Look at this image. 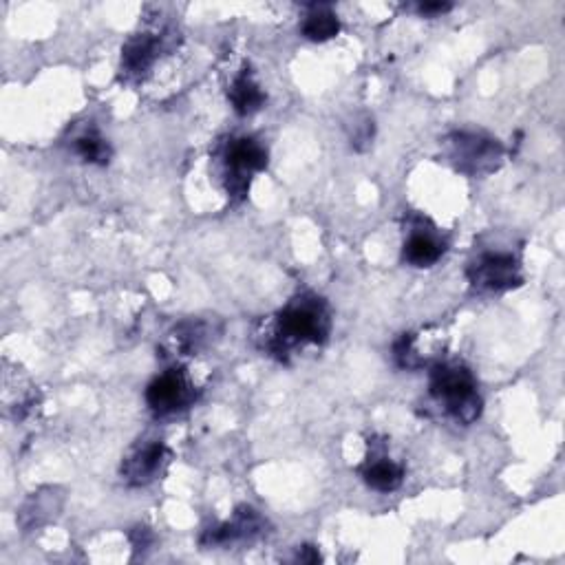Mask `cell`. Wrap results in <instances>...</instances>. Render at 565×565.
<instances>
[{"label": "cell", "instance_id": "1", "mask_svg": "<svg viewBox=\"0 0 565 565\" xmlns=\"http://www.w3.org/2000/svg\"><path fill=\"white\" fill-rule=\"evenodd\" d=\"M329 336V314L321 298L303 296L287 305L276 318L274 338L268 340V351L285 356L294 345H321Z\"/></svg>", "mask_w": 565, "mask_h": 565}, {"label": "cell", "instance_id": "2", "mask_svg": "<svg viewBox=\"0 0 565 565\" xmlns=\"http://www.w3.org/2000/svg\"><path fill=\"white\" fill-rule=\"evenodd\" d=\"M431 398L462 424H471L482 411L473 373L460 362H437L431 371Z\"/></svg>", "mask_w": 565, "mask_h": 565}, {"label": "cell", "instance_id": "3", "mask_svg": "<svg viewBox=\"0 0 565 565\" xmlns=\"http://www.w3.org/2000/svg\"><path fill=\"white\" fill-rule=\"evenodd\" d=\"M226 166H228V190L232 195L245 197L250 188V179L268 166V151L250 137L232 140L226 148Z\"/></svg>", "mask_w": 565, "mask_h": 565}, {"label": "cell", "instance_id": "4", "mask_svg": "<svg viewBox=\"0 0 565 565\" xmlns=\"http://www.w3.org/2000/svg\"><path fill=\"white\" fill-rule=\"evenodd\" d=\"M468 281L482 292H506L521 285L519 263L513 254L490 252L482 254L468 268Z\"/></svg>", "mask_w": 565, "mask_h": 565}, {"label": "cell", "instance_id": "5", "mask_svg": "<svg viewBox=\"0 0 565 565\" xmlns=\"http://www.w3.org/2000/svg\"><path fill=\"white\" fill-rule=\"evenodd\" d=\"M451 159L464 173H488L501 159V146L486 137L457 133L451 142Z\"/></svg>", "mask_w": 565, "mask_h": 565}, {"label": "cell", "instance_id": "6", "mask_svg": "<svg viewBox=\"0 0 565 565\" xmlns=\"http://www.w3.org/2000/svg\"><path fill=\"white\" fill-rule=\"evenodd\" d=\"M190 400H193V387H190L184 373L177 369L162 373V376L155 378L146 389L148 407L159 415L186 409Z\"/></svg>", "mask_w": 565, "mask_h": 565}, {"label": "cell", "instance_id": "7", "mask_svg": "<svg viewBox=\"0 0 565 565\" xmlns=\"http://www.w3.org/2000/svg\"><path fill=\"white\" fill-rule=\"evenodd\" d=\"M166 462V446L162 442H151L126 457L122 464V475L131 486H146L159 477Z\"/></svg>", "mask_w": 565, "mask_h": 565}, {"label": "cell", "instance_id": "8", "mask_svg": "<svg viewBox=\"0 0 565 565\" xmlns=\"http://www.w3.org/2000/svg\"><path fill=\"white\" fill-rule=\"evenodd\" d=\"M263 528V519L254 513L252 508L241 506L237 513H234L232 521L228 524H221L219 528H212L204 535L206 546H219V543H230L237 539H250L254 535H259Z\"/></svg>", "mask_w": 565, "mask_h": 565}, {"label": "cell", "instance_id": "9", "mask_svg": "<svg viewBox=\"0 0 565 565\" xmlns=\"http://www.w3.org/2000/svg\"><path fill=\"white\" fill-rule=\"evenodd\" d=\"M159 53V40L151 34H137L122 49V69L131 76H140V73L153 67V62Z\"/></svg>", "mask_w": 565, "mask_h": 565}, {"label": "cell", "instance_id": "10", "mask_svg": "<svg viewBox=\"0 0 565 565\" xmlns=\"http://www.w3.org/2000/svg\"><path fill=\"white\" fill-rule=\"evenodd\" d=\"M444 254V243L435 239L429 232H413L404 243V261L413 268H431Z\"/></svg>", "mask_w": 565, "mask_h": 565}, {"label": "cell", "instance_id": "11", "mask_svg": "<svg viewBox=\"0 0 565 565\" xmlns=\"http://www.w3.org/2000/svg\"><path fill=\"white\" fill-rule=\"evenodd\" d=\"M230 100L234 104V111L239 115H252L265 104V93L261 91L259 84L254 82L252 73L243 71L241 76L232 82Z\"/></svg>", "mask_w": 565, "mask_h": 565}, {"label": "cell", "instance_id": "12", "mask_svg": "<svg viewBox=\"0 0 565 565\" xmlns=\"http://www.w3.org/2000/svg\"><path fill=\"white\" fill-rule=\"evenodd\" d=\"M362 477L378 493H391V490H396L402 484L404 473L398 464H393L387 457H378L373 462L369 460L367 466L362 468Z\"/></svg>", "mask_w": 565, "mask_h": 565}, {"label": "cell", "instance_id": "13", "mask_svg": "<svg viewBox=\"0 0 565 565\" xmlns=\"http://www.w3.org/2000/svg\"><path fill=\"white\" fill-rule=\"evenodd\" d=\"M338 31H340L338 18L332 9L327 7H316L303 23V36L312 42L332 40L334 36H338Z\"/></svg>", "mask_w": 565, "mask_h": 565}, {"label": "cell", "instance_id": "14", "mask_svg": "<svg viewBox=\"0 0 565 565\" xmlns=\"http://www.w3.org/2000/svg\"><path fill=\"white\" fill-rule=\"evenodd\" d=\"M78 155L89 164H109L111 148L104 142V137L98 131H89L80 135L76 140Z\"/></svg>", "mask_w": 565, "mask_h": 565}, {"label": "cell", "instance_id": "15", "mask_svg": "<svg viewBox=\"0 0 565 565\" xmlns=\"http://www.w3.org/2000/svg\"><path fill=\"white\" fill-rule=\"evenodd\" d=\"M451 9L449 3H422L418 7V12L422 16H440V14H446Z\"/></svg>", "mask_w": 565, "mask_h": 565}, {"label": "cell", "instance_id": "16", "mask_svg": "<svg viewBox=\"0 0 565 565\" xmlns=\"http://www.w3.org/2000/svg\"><path fill=\"white\" fill-rule=\"evenodd\" d=\"M296 561H301V563H316V561H321V554H318L312 546H305L303 552H298Z\"/></svg>", "mask_w": 565, "mask_h": 565}]
</instances>
